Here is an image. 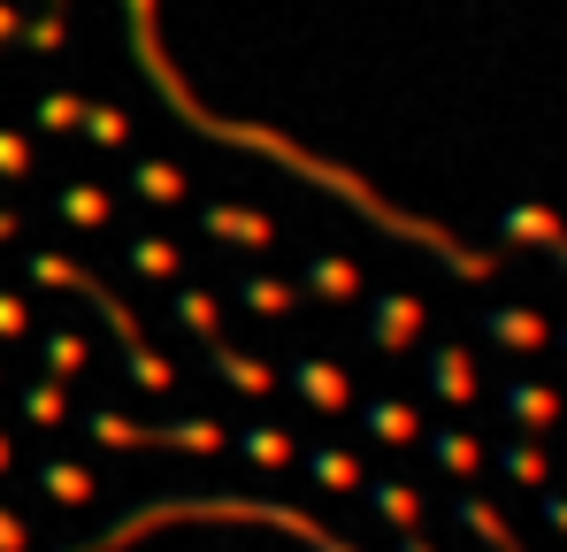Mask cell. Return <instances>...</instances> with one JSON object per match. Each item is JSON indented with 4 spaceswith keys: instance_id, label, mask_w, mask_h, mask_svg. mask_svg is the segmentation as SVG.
Masks as SVG:
<instances>
[{
    "instance_id": "obj_2",
    "label": "cell",
    "mask_w": 567,
    "mask_h": 552,
    "mask_svg": "<svg viewBox=\"0 0 567 552\" xmlns=\"http://www.w3.org/2000/svg\"><path fill=\"white\" fill-rule=\"evenodd\" d=\"M491 330H498L506 346H537V338H545V323H537V315H491Z\"/></svg>"
},
{
    "instance_id": "obj_3",
    "label": "cell",
    "mask_w": 567,
    "mask_h": 552,
    "mask_svg": "<svg viewBox=\"0 0 567 552\" xmlns=\"http://www.w3.org/2000/svg\"><path fill=\"white\" fill-rule=\"evenodd\" d=\"M506 476H522V483H545V460L529 453V446H514V453H506Z\"/></svg>"
},
{
    "instance_id": "obj_1",
    "label": "cell",
    "mask_w": 567,
    "mask_h": 552,
    "mask_svg": "<svg viewBox=\"0 0 567 552\" xmlns=\"http://www.w3.org/2000/svg\"><path fill=\"white\" fill-rule=\"evenodd\" d=\"M514 415H522V422H553V415H560V399H553V391H537V384H514Z\"/></svg>"
}]
</instances>
